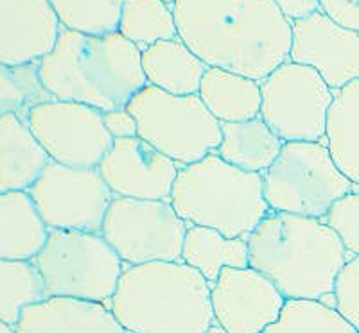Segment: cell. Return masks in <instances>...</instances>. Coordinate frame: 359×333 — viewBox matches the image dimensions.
Returning <instances> with one entry per match:
<instances>
[{"label":"cell","instance_id":"7","mask_svg":"<svg viewBox=\"0 0 359 333\" xmlns=\"http://www.w3.org/2000/svg\"><path fill=\"white\" fill-rule=\"evenodd\" d=\"M262 178L271 210L314 219H323L336 201L359 188L339 171L325 142H284Z\"/></svg>","mask_w":359,"mask_h":333},{"label":"cell","instance_id":"3","mask_svg":"<svg viewBox=\"0 0 359 333\" xmlns=\"http://www.w3.org/2000/svg\"><path fill=\"white\" fill-rule=\"evenodd\" d=\"M40 79L54 99L104 111L126 108L147 85L142 50L115 31L86 34L62 29L57 43L40 62Z\"/></svg>","mask_w":359,"mask_h":333},{"label":"cell","instance_id":"20","mask_svg":"<svg viewBox=\"0 0 359 333\" xmlns=\"http://www.w3.org/2000/svg\"><path fill=\"white\" fill-rule=\"evenodd\" d=\"M208 66L189 49L182 38L163 40L142 50L147 85L175 95H194Z\"/></svg>","mask_w":359,"mask_h":333},{"label":"cell","instance_id":"22","mask_svg":"<svg viewBox=\"0 0 359 333\" xmlns=\"http://www.w3.org/2000/svg\"><path fill=\"white\" fill-rule=\"evenodd\" d=\"M198 95L219 122H241L261 115V83L230 70L208 66Z\"/></svg>","mask_w":359,"mask_h":333},{"label":"cell","instance_id":"29","mask_svg":"<svg viewBox=\"0 0 359 333\" xmlns=\"http://www.w3.org/2000/svg\"><path fill=\"white\" fill-rule=\"evenodd\" d=\"M63 29L86 34H108L118 29L126 0H49Z\"/></svg>","mask_w":359,"mask_h":333},{"label":"cell","instance_id":"5","mask_svg":"<svg viewBox=\"0 0 359 333\" xmlns=\"http://www.w3.org/2000/svg\"><path fill=\"white\" fill-rule=\"evenodd\" d=\"M171 204L189 226L214 228L230 239H248L271 211L262 174L230 165L216 153L180 166Z\"/></svg>","mask_w":359,"mask_h":333},{"label":"cell","instance_id":"8","mask_svg":"<svg viewBox=\"0 0 359 333\" xmlns=\"http://www.w3.org/2000/svg\"><path fill=\"white\" fill-rule=\"evenodd\" d=\"M126 110L137 120L140 139L180 166L200 162L221 143V122L198 94L175 95L146 85Z\"/></svg>","mask_w":359,"mask_h":333},{"label":"cell","instance_id":"33","mask_svg":"<svg viewBox=\"0 0 359 333\" xmlns=\"http://www.w3.org/2000/svg\"><path fill=\"white\" fill-rule=\"evenodd\" d=\"M102 115H104V126H107V129L110 131V134L115 140L139 136L137 120H135V117L126 110V108L104 111Z\"/></svg>","mask_w":359,"mask_h":333},{"label":"cell","instance_id":"31","mask_svg":"<svg viewBox=\"0 0 359 333\" xmlns=\"http://www.w3.org/2000/svg\"><path fill=\"white\" fill-rule=\"evenodd\" d=\"M334 306L359 333V255L348 258L334 289Z\"/></svg>","mask_w":359,"mask_h":333},{"label":"cell","instance_id":"37","mask_svg":"<svg viewBox=\"0 0 359 333\" xmlns=\"http://www.w3.org/2000/svg\"><path fill=\"white\" fill-rule=\"evenodd\" d=\"M163 2H168V4H175V2H176V0H163Z\"/></svg>","mask_w":359,"mask_h":333},{"label":"cell","instance_id":"11","mask_svg":"<svg viewBox=\"0 0 359 333\" xmlns=\"http://www.w3.org/2000/svg\"><path fill=\"white\" fill-rule=\"evenodd\" d=\"M40 215L50 229L101 233L114 192L99 169L50 162L29 188Z\"/></svg>","mask_w":359,"mask_h":333},{"label":"cell","instance_id":"15","mask_svg":"<svg viewBox=\"0 0 359 333\" xmlns=\"http://www.w3.org/2000/svg\"><path fill=\"white\" fill-rule=\"evenodd\" d=\"M117 197L171 201L180 165L140 136L117 139L97 166Z\"/></svg>","mask_w":359,"mask_h":333},{"label":"cell","instance_id":"35","mask_svg":"<svg viewBox=\"0 0 359 333\" xmlns=\"http://www.w3.org/2000/svg\"><path fill=\"white\" fill-rule=\"evenodd\" d=\"M0 333H18V330L15 326L8 325V323H2L0 325Z\"/></svg>","mask_w":359,"mask_h":333},{"label":"cell","instance_id":"23","mask_svg":"<svg viewBox=\"0 0 359 333\" xmlns=\"http://www.w3.org/2000/svg\"><path fill=\"white\" fill-rule=\"evenodd\" d=\"M182 260L196 269L212 285L224 267H248V239L223 235L214 228L189 226L185 233Z\"/></svg>","mask_w":359,"mask_h":333},{"label":"cell","instance_id":"34","mask_svg":"<svg viewBox=\"0 0 359 333\" xmlns=\"http://www.w3.org/2000/svg\"><path fill=\"white\" fill-rule=\"evenodd\" d=\"M290 22L306 18L320 9L318 0H271Z\"/></svg>","mask_w":359,"mask_h":333},{"label":"cell","instance_id":"26","mask_svg":"<svg viewBox=\"0 0 359 333\" xmlns=\"http://www.w3.org/2000/svg\"><path fill=\"white\" fill-rule=\"evenodd\" d=\"M117 31L140 50L178 38L175 9L163 0H126Z\"/></svg>","mask_w":359,"mask_h":333},{"label":"cell","instance_id":"9","mask_svg":"<svg viewBox=\"0 0 359 333\" xmlns=\"http://www.w3.org/2000/svg\"><path fill=\"white\" fill-rule=\"evenodd\" d=\"M261 83V117L284 142H325L334 90L311 66L291 59Z\"/></svg>","mask_w":359,"mask_h":333},{"label":"cell","instance_id":"30","mask_svg":"<svg viewBox=\"0 0 359 333\" xmlns=\"http://www.w3.org/2000/svg\"><path fill=\"white\" fill-rule=\"evenodd\" d=\"M345 246L348 258L359 255V188L336 201L323 217Z\"/></svg>","mask_w":359,"mask_h":333},{"label":"cell","instance_id":"14","mask_svg":"<svg viewBox=\"0 0 359 333\" xmlns=\"http://www.w3.org/2000/svg\"><path fill=\"white\" fill-rule=\"evenodd\" d=\"M290 59L314 69L338 92L359 79V31L343 27L318 9L291 22Z\"/></svg>","mask_w":359,"mask_h":333},{"label":"cell","instance_id":"2","mask_svg":"<svg viewBox=\"0 0 359 333\" xmlns=\"http://www.w3.org/2000/svg\"><path fill=\"white\" fill-rule=\"evenodd\" d=\"M250 267L273 281L286 299L334 306V289L348 255L323 219L269 211L248 236Z\"/></svg>","mask_w":359,"mask_h":333},{"label":"cell","instance_id":"12","mask_svg":"<svg viewBox=\"0 0 359 333\" xmlns=\"http://www.w3.org/2000/svg\"><path fill=\"white\" fill-rule=\"evenodd\" d=\"M24 120L50 160L69 166L97 169L115 142L102 111L81 102H41L29 110Z\"/></svg>","mask_w":359,"mask_h":333},{"label":"cell","instance_id":"18","mask_svg":"<svg viewBox=\"0 0 359 333\" xmlns=\"http://www.w3.org/2000/svg\"><path fill=\"white\" fill-rule=\"evenodd\" d=\"M50 162L47 150L20 115L0 117V194L29 190Z\"/></svg>","mask_w":359,"mask_h":333},{"label":"cell","instance_id":"32","mask_svg":"<svg viewBox=\"0 0 359 333\" xmlns=\"http://www.w3.org/2000/svg\"><path fill=\"white\" fill-rule=\"evenodd\" d=\"M320 11L341 24L359 31V0H318Z\"/></svg>","mask_w":359,"mask_h":333},{"label":"cell","instance_id":"21","mask_svg":"<svg viewBox=\"0 0 359 333\" xmlns=\"http://www.w3.org/2000/svg\"><path fill=\"white\" fill-rule=\"evenodd\" d=\"M284 140L259 117L221 122V143L214 153L246 172L264 174L280 155Z\"/></svg>","mask_w":359,"mask_h":333},{"label":"cell","instance_id":"16","mask_svg":"<svg viewBox=\"0 0 359 333\" xmlns=\"http://www.w3.org/2000/svg\"><path fill=\"white\" fill-rule=\"evenodd\" d=\"M62 29L49 0H0V65L41 62Z\"/></svg>","mask_w":359,"mask_h":333},{"label":"cell","instance_id":"28","mask_svg":"<svg viewBox=\"0 0 359 333\" xmlns=\"http://www.w3.org/2000/svg\"><path fill=\"white\" fill-rule=\"evenodd\" d=\"M40 79V62L25 65H0V111L17 113L22 118L31 108L53 101Z\"/></svg>","mask_w":359,"mask_h":333},{"label":"cell","instance_id":"27","mask_svg":"<svg viewBox=\"0 0 359 333\" xmlns=\"http://www.w3.org/2000/svg\"><path fill=\"white\" fill-rule=\"evenodd\" d=\"M262 333H358V330L325 301L287 299L280 317Z\"/></svg>","mask_w":359,"mask_h":333},{"label":"cell","instance_id":"19","mask_svg":"<svg viewBox=\"0 0 359 333\" xmlns=\"http://www.w3.org/2000/svg\"><path fill=\"white\" fill-rule=\"evenodd\" d=\"M49 233L27 190L0 194V260H34Z\"/></svg>","mask_w":359,"mask_h":333},{"label":"cell","instance_id":"4","mask_svg":"<svg viewBox=\"0 0 359 333\" xmlns=\"http://www.w3.org/2000/svg\"><path fill=\"white\" fill-rule=\"evenodd\" d=\"M210 292L184 260L126 265L110 309L130 333H205L214 325Z\"/></svg>","mask_w":359,"mask_h":333},{"label":"cell","instance_id":"13","mask_svg":"<svg viewBox=\"0 0 359 333\" xmlns=\"http://www.w3.org/2000/svg\"><path fill=\"white\" fill-rule=\"evenodd\" d=\"M214 323L226 333H262L280 317L286 297L253 267H224L210 292Z\"/></svg>","mask_w":359,"mask_h":333},{"label":"cell","instance_id":"10","mask_svg":"<svg viewBox=\"0 0 359 333\" xmlns=\"http://www.w3.org/2000/svg\"><path fill=\"white\" fill-rule=\"evenodd\" d=\"M187 228L171 201L115 195L101 233L124 264L140 265L182 260Z\"/></svg>","mask_w":359,"mask_h":333},{"label":"cell","instance_id":"24","mask_svg":"<svg viewBox=\"0 0 359 333\" xmlns=\"http://www.w3.org/2000/svg\"><path fill=\"white\" fill-rule=\"evenodd\" d=\"M325 143L339 171L359 187V79L334 92Z\"/></svg>","mask_w":359,"mask_h":333},{"label":"cell","instance_id":"36","mask_svg":"<svg viewBox=\"0 0 359 333\" xmlns=\"http://www.w3.org/2000/svg\"><path fill=\"white\" fill-rule=\"evenodd\" d=\"M205 333H226V332H224V330L221 328V326H217L216 323H214V325L210 326V328H208L207 332H205Z\"/></svg>","mask_w":359,"mask_h":333},{"label":"cell","instance_id":"6","mask_svg":"<svg viewBox=\"0 0 359 333\" xmlns=\"http://www.w3.org/2000/svg\"><path fill=\"white\" fill-rule=\"evenodd\" d=\"M49 296L76 297L110 306L126 264L102 233L50 229L34 258Z\"/></svg>","mask_w":359,"mask_h":333},{"label":"cell","instance_id":"17","mask_svg":"<svg viewBox=\"0 0 359 333\" xmlns=\"http://www.w3.org/2000/svg\"><path fill=\"white\" fill-rule=\"evenodd\" d=\"M18 333H130L104 303L50 296L22 312Z\"/></svg>","mask_w":359,"mask_h":333},{"label":"cell","instance_id":"25","mask_svg":"<svg viewBox=\"0 0 359 333\" xmlns=\"http://www.w3.org/2000/svg\"><path fill=\"white\" fill-rule=\"evenodd\" d=\"M49 296L33 260H0V321L17 326L27 306Z\"/></svg>","mask_w":359,"mask_h":333},{"label":"cell","instance_id":"1","mask_svg":"<svg viewBox=\"0 0 359 333\" xmlns=\"http://www.w3.org/2000/svg\"><path fill=\"white\" fill-rule=\"evenodd\" d=\"M178 36L207 66L262 81L290 59L291 22L271 0H176Z\"/></svg>","mask_w":359,"mask_h":333}]
</instances>
